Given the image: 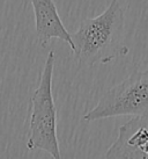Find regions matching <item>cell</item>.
Instances as JSON below:
<instances>
[{
    "instance_id": "obj_2",
    "label": "cell",
    "mask_w": 148,
    "mask_h": 159,
    "mask_svg": "<svg viewBox=\"0 0 148 159\" xmlns=\"http://www.w3.org/2000/svg\"><path fill=\"white\" fill-rule=\"evenodd\" d=\"M54 58V51H49L41 73L39 84L31 95L27 148L29 150L38 149L54 159H60L57 135V108L52 94Z\"/></svg>"
},
{
    "instance_id": "obj_1",
    "label": "cell",
    "mask_w": 148,
    "mask_h": 159,
    "mask_svg": "<svg viewBox=\"0 0 148 159\" xmlns=\"http://www.w3.org/2000/svg\"><path fill=\"white\" fill-rule=\"evenodd\" d=\"M73 51L79 64L87 67L105 65L128 53L125 44V12L118 0H111L103 13L87 18L72 34Z\"/></svg>"
},
{
    "instance_id": "obj_5",
    "label": "cell",
    "mask_w": 148,
    "mask_h": 159,
    "mask_svg": "<svg viewBox=\"0 0 148 159\" xmlns=\"http://www.w3.org/2000/svg\"><path fill=\"white\" fill-rule=\"evenodd\" d=\"M34 16H35L36 35L38 43L46 47L52 39H58L66 42L73 50L74 44L72 34L65 28L58 13L57 6L53 0H30Z\"/></svg>"
},
{
    "instance_id": "obj_4",
    "label": "cell",
    "mask_w": 148,
    "mask_h": 159,
    "mask_svg": "<svg viewBox=\"0 0 148 159\" xmlns=\"http://www.w3.org/2000/svg\"><path fill=\"white\" fill-rule=\"evenodd\" d=\"M109 159H148V116H133L119 127L104 155Z\"/></svg>"
},
{
    "instance_id": "obj_3",
    "label": "cell",
    "mask_w": 148,
    "mask_h": 159,
    "mask_svg": "<svg viewBox=\"0 0 148 159\" xmlns=\"http://www.w3.org/2000/svg\"><path fill=\"white\" fill-rule=\"evenodd\" d=\"M148 116V70L135 71L101 97L93 109L82 116L86 122L117 117Z\"/></svg>"
}]
</instances>
